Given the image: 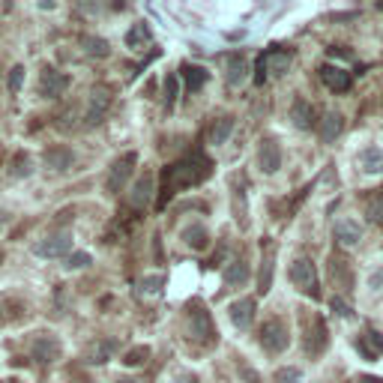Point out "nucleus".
I'll return each instance as SVG.
<instances>
[{
  "instance_id": "nucleus-1",
  "label": "nucleus",
  "mask_w": 383,
  "mask_h": 383,
  "mask_svg": "<svg viewBox=\"0 0 383 383\" xmlns=\"http://www.w3.org/2000/svg\"><path fill=\"white\" fill-rule=\"evenodd\" d=\"M210 168L213 165H210V159L203 156V153H192V156H186L183 162L165 168V192H162V198H159V210L168 203L171 195H177V192L189 189V186H198V183L207 180Z\"/></svg>"
},
{
  "instance_id": "nucleus-2",
  "label": "nucleus",
  "mask_w": 383,
  "mask_h": 383,
  "mask_svg": "<svg viewBox=\"0 0 383 383\" xmlns=\"http://www.w3.org/2000/svg\"><path fill=\"white\" fill-rule=\"evenodd\" d=\"M186 330H189V338L198 341V345H213L216 341V327L213 317L201 303H192L189 312H186Z\"/></svg>"
},
{
  "instance_id": "nucleus-3",
  "label": "nucleus",
  "mask_w": 383,
  "mask_h": 383,
  "mask_svg": "<svg viewBox=\"0 0 383 383\" xmlns=\"http://www.w3.org/2000/svg\"><path fill=\"white\" fill-rule=\"evenodd\" d=\"M291 282H293V288L297 291H303L306 297H312V299H321V284H317V270H314V264H312V258H297L291 264Z\"/></svg>"
},
{
  "instance_id": "nucleus-4",
  "label": "nucleus",
  "mask_w": 383,
  "mask_h": 383,
  "mask_svg": "<svg viewBox=\"0 0 383 383\" xmlns=\"http://www.w3.org/2000/svg\"><path fill=\"white\" fill-rule=\"evenodd\" d=\"M288 345H291V332L284 327V321L273 317V321H267L264 327H260V347H264L267 354H282Z\"/></svg>"
},
{
  "instance_id": "nucleus-5",
  "label": "nucleus",
  "mask_w": 383,
  "mask_h": 383,
  "mask_svg": "<svg viewBox=\"0 0 383 383\" xmlns=\"http://www.w3.org/2000/svg\"><path fill=\"white\" fill-rule=\"evenodd\" d=\"M291 66V51H282V48H273V51H267L264 57L258 60V84H264L267 72H273V75H282L284 69Z\"/></svg>"
},
{
  "instance_id": "nucleus-6",
  "label": "nucleus",
  "mask_w": 383,
  "mask_h": 383,
  "mask_svg": "<svg viewBox=\"0 0 383 383\" xmlns=\"http://www.w3.org/2000/svg\"><path fill=\"white\" fill-rule=\"evenodd\" d=\"M135 165H138V156H135V153H123V156L114 162V165H111V174H108V192L117 195L120 189H123L126 180L132 177Z\"/></svg>"
},
{
  "instance_id": "nucleus-7",
  "label": "nucleus",
  "mask_w": 383,
  "mask_h": 383,
  "mask_svg": "<svg viewBox=\"0 0 383 383\" xmlns=\"http://www.w3.org/2000/svg\"><path fill=\"white\" fill-rule=\"evenodd\" d=\"M258 168L264 174H275L282 168V147L275 138H260V147H258Z\"/></svg>"
},
{
  "instance_id": "nucleus-8",
  "label": "nucleus",
  "mask_w": 383,
  "mask_h": 383,
  "mask_svg": "<svg viewBox=\"0 0 383 383\" xmlns=\"http://www.w3.org/2000/svg\"><path fill=\"white\" fill-rule=\"evenodd\" d=\"M108 105H111V90H108V87H93V90H90V105H87V114H84V123L87 126L102 123Z\"/></svg>"
},
{
  "instance_id": "nucleus-9",
  "label": "nucleus",
  "mask_w": 383,
  "mask_h": 383,
  "mask_svg": "<svg viewBox=\"0 0 383 383\" xmlns=\"http://www.w3.org/2000/svg\"><path fill=\"white\" fill-rule=\"evenodd\" d=\"M69 249H72V237H69V234H54V237L39 240L34 251L39 258H63V255H69Z\"/></svg>"
},
{
  "instance_id": "nucleus-10",
  "label": "nucleus",
  "mask_w": 383,
  "mask_h": 383,
  "mask_svg": "<svg viewBox=\"0 0 383 383\" xmlns=\"http://www.w3.org/2000/svg\"><path fill=\"white\" fill-rule=\"evenodd\" d=\"M66 87H69V78L63 75V72H57V69H42V78H39V93L48 96V99H57V96H63L66 93Z\"/></svg>"
},
{
  "instance_id": "nucleus-11",
  "label": "nucleus",
  "mask_w": 383,
  "mask_h": 383,
  "mask_svg": "<svg viewBox=\"0 0 383 383\" xmlns=\"http://www.w3.org/2000/svg\"><path fill=\"white\" fill-rule=\"evenodd\" d=\"M60 341L54 336H36L34 338V347H30V356H34L36 362H54L60 360Z\"/></svg>"
},
{
  "instance_id": "nucleus-12",
  "label": "nucleus",
  "mask_w": 383,
  "mask_h": 383,
  "mask_svg": "<svg viewBox=\"0 0 383 383\" xmlns=\"http://www.w3.org/2000/svg\"><path fill=\"white\" fill-rule=\"evenodd\" d=\"M332 234H336V240L341 243V246L354 249L356 243L362 240V225L356 222V219L345 216V219H338V222H336V227H332Z\"/></svg>"
},
{
  "instance_id": "nucleus-13",
  "label": "nucleus",
  "mask_w": 383,
  "mask_h": 383,
  "mask_svg": "<svg viewBox=\"0 0 383 383\" xmlns=\"http://www.w3.org/2000/svg\"><path fill=\"white\" fill-rule=\"evenodd\" d=\"M153 192H156V177L153 174L138 177L135 186H132V195H129V203H132L135 210H144L147 203L153 201Z\"/></svg>"
},
{
  "instance_id": "nucleus-14",
  "label": "nucleus",
  "mask_w": 383,
  "mask_h": 383,
  "mask_svg": "<svg viewBox=\"0 0 383 383\" xmlns=\"http://www.w3.org/2000/svg\"><path fill=\"white\" fill-rule=\"evenodd\" d=\"M321 81L330 87L332 93H347V90H350V84H354L350 72L338 69V66H321Z\"/></svg>"
},
{
  "instance_id": "nucleus-15",
  "label": "nucleus",
  "mask_w": 383,
  "mask_h": 383,
  "mask_svg": "<svg viewBox=\"0 0 383 383\" xmlns=\"http://www.w3.org/2000/svg\"><path fill=\"white\" fill-rule=\"evenodd\" d=\"M231 321H234V327H240V330H249L251 327V321H255V299L251 297H243L237 299V303H231Z\"/></svg>"
},
{
  "instance_id": "nucleus-16",
  "label": "nucleus",
  "mask_w": 383,
  "mask_h": 383,
  "mask_svg": "<svg viewBox=\"0 0 383 383\" xmlns=\"http://www.w3.org/2000/svg\"><path fill=\"white\" fill-rule=\"evenodd\" d=\"M341 129H345V117H341L338 111H327V114H323L321 129H317V132H321V141L323 144H332L341 135Z\"/></svg>"
},
{
  "instance_id": "nucleus-17",
  "label": "nucleus",
  "mask_w": 383,
  "mask_h": 383,
  "mask_svg": "<svg viewBox=\"0 0 383 383\" xmlns=\"http://www.w3.org/2000/svg\"><path fill=\"white\" fill-rule=\"evenodd\" d=\"M72 162H75V156H72V150H69V147H63V144L48 147V150H45V165L51 171H66Z\"/></svg>"
},
{
  "instance_id": "nucleus-18",
  "label": "nucleus",
  "mask_w": 383,
  "mask_h": 383,
  "mask_svg": "<svg viewBox=\"0 0 383 383\" xmlns=\"http://www.w3.org/2000/svg\"><path fill=\"white\" fill-rule=\"evenodd\" d=\"M291 120H293V126H297V129H312L314 126V108L306 99H293Z\"/></svg>"
},
{
  "instance_id": "nucleus-19",
  "label": "nucleus",
  "mask_w": 383,
  "mask_h": 383,
  "mask_svg": "<svg viewBox=\"0 0 383 383\" xmlns=\"http://www.w3.org/2000/svg\"><path fill=\"white\" fill-rule=\"evenodd\" d=\"M246 282H249V264L243 258L231 260V264L225 267V284L227 288H240V284H246Z\"/></svg>"
},
{
  "instance_id": "nucleus-20",
  "label": "nucleus",
  "mask_w": 383,
  "mask_h": 383,
  "mask_svg": "<svg viewBox=\"0 0 383 383\" xmlns=\"http://www.w3.org/2000/svg\"><path fill=\"white\" fill-rule=\"evenodd\" d=\"M153 42V34H150V27H147L144 21H138L129 27V34H126V48H132V51H141L144 45H150Z\"/></svg>"
},
{
  "instance_id": "nucleus-21",
  "label": "nucleus",
  "mask_w": 383,
  "mask_h": 383,
  "mask_svg": "<svg viewBox=\"0 0 383 383\" xmlns=\"http://www.w3.org/2000/svg\"><path fill=\"white\" fill-rule=\"evenodd\" d=\"M360 165L365 174H383V150L380 147H365L360 153Z\"/></svg>"
},
{
  "instance_id": "nucleus-22",
  "label": "nucleus",
  "mask_w": 383,
  "mask_h": 383,
  "mask_svg": "<svg viewBox=\"0 0 383 383\" xmlns=\"http://www.w3.org/2000/svg\"><path fill=\"white\" fill-rule=\"evenodd\" d=\"M246 72H249V63L243 54H234L231 60H227V84L231 87H240L243 81H246Z\"/></svg>"
},
{
  "instance_id": "nucleus-23",
  "label": "nucleus",
  "mask_w": 383,
  "mask_h": 383,
  "mask_svg": "<svg viewBox=\"0 0 383 383\" xmlns=\"http://www.w3.org/2000/svg\"><path fill=\"white\" fill-rule=\"evenodd\" d=\"M183 240H186V246H192L195 251H203L210 246V234H207V227L203 225H189L183 231Z\"/></svg>"
},
{
  "instance_id": "nucleus-24",
  "label": "nucleus",
  "mask_w": 383,
  "mask_h": 383,
  "mask_svg": "<svg viewBox=\"0 0 383 383\" xmlns=\"http://www.w3.org/2000/svg\"><path fill=\"white\" fill-rule=\"evenodd\" d=\"M180 75L186 81V87L195 93V90H201L203 84H207V78H210V72L207 69H201V66H192V63H186V66L180 69Z\"/></svg>"
},
{
  "instance_id": "nucleus-25",
  "label": "nucleus",
  "mask_w": 383,
  "mask_h": 383,
  "mask_svg": "<svg viewBox=\"0 0 383 383\" xmlns=\"http://www.w3.org/2000/svg\"><path fill=\"white\" fill-rule=\"evenodd\" d=\"M231 132H234V117H219L213 126H210V144H225L227 138H231Z\"/></svg>"
},
{
  "instance_id": "nucleus-26",
  "label": "nucleus",
  "mask_w": 383,
  "mask_h": 383,
  "mask_svg": "<svg viewBox=\"0 0 383 383\" xmlns=\"http://www.w3.org/2000/svg\"><path fill=\"white\" fill-rule=\"evenodd\" d=\"M360 347H362L365 356H371V360H374V356H383V338H380L374 330H365V332H362Z\"/></svg>"
},
{
  "instance_id": "nucleus-27",
  "label": "nucleus",
  "mask_w": 383,
  "mask_h": 383,
  "mask_svg": "<svg viewBox=\"0 0 383 383\" xmlns=\"http://www.w3.org/2000/svg\"><path fill=\"white\" fill-rule=\"evenodd\" d=\"M162 288H165V275H144V279L138 282V291H141L144 297H159Z\"/></svg>"
},
{
  "instance_id": "nucleus-28",
  "label": "nucleus",
  "mask_w": 383,
  "mask_h": 383,
  "mask_svg": "<svg viewBox=\"0 0 383 383\" xmlns=\"http://www.w3.org/2000/svg\"><path fill=\"white\" fill-rule=\"evenodd\" d=\"M81 45H84V51L93 54V57H108L111 54V48L102 36H81Z\"/></svg>"
},
{
  "instance_id": "nucleus-29",
  "label": "nucleus",
  "mask_w": 383,
  "mask_h": 383,
  "mask_svg": "<svg viewBox=\"0 0 383 383\" xmlns=\"http://www.w3.org/2000/svg\"><path fill=\"white\" fill-rule=\"evenodd\" d=\"M111 341H99V345H90V350H87V362H93V365H102V362H108V356H111Z\"/></svg>"
},
{
  "instance_id": "nucleus-30",
  "label": "nucleus",
  "mask_w": 383,
  "mask_h": 383,
  "mask_svg": "<svg viewBox=\"0 0 383 383\" xmlns=\"http://www.w3.org/2000/svg\"><path fill=\"white\" fill-rule=\"evenodd\" d=\"M147 356H150V347H147V345H138V347H132V350H129V354L123 356V365L135 369V365H144V362H147Z\"/></svg>"
},
{
  "instance_id": "nucleus-31",
  "label": "nucleus",
  "mask_w": 383,
  "mask_h": 383,
  "mask_svg": "<svg viewBox=\"0 0 383 383\" xmlns=\"http://www.w3.org/2000/svg\"><path fill=\"white\" fill-rule=\"evenodd\" d=\"M270 273H273V249L267 246V260L260 264V288H258L260 293L270 291Z\"/></svg>"
},
{
  "instance_id": "nucleus-32",
  "label": "nucleus",
  "mask_w": 383,
  "mask_h": 383,
  "mask_svg": "<svg viewBox=\"0 0 383 383\" xmlns=\"http://www.w3.org/2000/svg\"><path fill=\"white\" fill-rule=\"evenodd\" d=\"M369 219H371V222H378V225H383V192L371 195V201H369Z\"/></svg>"
},
{
  "instance_id": "nucleus-33",
  "label": "nucleus",
  "mask_w": 383,
  "mask_h": 383,
  "mask_svg": "<svg viewBox=\"0 0 383 383\" xmlns=\"http://www.w3.org/2000/svg\"><path fill=\"white\" fill-rule=\"evenodd\" d=\"M87 264H90L87 251H72V255H66V270H84Z\"/></svg>"
},
{
  "instance_id": "nucleus-34",
  "label": "nucleus",
  "mask_w": 383,
  "mask_h": 383,
  "mask_svg": "<svg viewBox=\"0 0 383 383\" xmlns=\"http://www.w3.org/2000/svg\"><path fill=\"white\" fill-rule=\"evenodd\" d=\"M177 87H180V78L168 75L165 78V105H168V108H174V102H177Z\"/></svg>"
},
{
  "instance_id": "nucleus-35",
  "label": "nucleus",
  "mask_w": 383,
  "mask_h": 383,
  "mask_svg": "<svg viewBox=\"0 0 383 383\" xmlns=\"http://www.w3.org/2000/svg\"><path fill=\"white\" fill-rule=\"evenodd\" d=\"M273 380L275 383H299V380H303V371H299V369H279Z\"/></svg>"
},
{
  "instance_id": "nucleus-36",
  "label": "nucleus",
  "mask_w": 383,
  "mask_h": 383,
  "mask_svg": "<svg viewBox=\"0 0 383 383\" xmlns=\"http://www.w3.org/2000/svg\"><path fill=\"white\" fill-rule=\"evenodd\" d=\"M24 84V66H12L10 72V93H18Z\"/></svg>"
},
{
  "instance_id": "nucleus-37",
  "label": "nucleus",
  "mask_w": 383,
  "mask_h": 383,
  "mask_svg": "<svg viewBox=\"0 0 383 383\" xmlns=\"http://www.w3.org/2000/svg\"><path fill=\"white\" fill-rule=\"evenodd\" d=\"M332 312H336L338 317H354V308H350V303H345V299L332 297Z\"/></svg>"
},
{
  "instance_id": "nucleus-38",
  "label": "nucleus",
  "mask_w": 383,
  "mask_h": 383,
  "mask_svg": "<svg viewBox=\"0 0 383 383\" xmlns=\"http://www.w3.org/2000/svg\"><path fill=\"white\" fill-rule=\"evenodd\" d=\"M15 177H21V174H30V159L27 156H18L15 159V171H12Z\"/></svg>"
},
{
  "instance_id": "nucleus-39",
  "label": "nucleus",
  "mask_w": 383,
  "mask_h": 383,
  "mask_svg": "<svg viewBox=\"0 0 383 383\" xmlns=\"http://www.w3.org/2000/svg\"><path fill=\"white\" fill-rule=\"evenodd\" d=\"M240 374H243V380H246V383H260V378L249 369V365H240Z\"/></svg>"
},
{
  "instance_id": "nucleus-40",
  "label": "nucleus",
  "mask_w": 383,
  "mask_h": 383,
  "mask_svg": "<svg viewBox=\"0 0 383 383\" xmlns=\"http://www.w3.org/2000/svg\"><path fill=\"white\" fill-rule=\"evenodd\" d=\"M3 222H6V216H3V213H0V225H3Z\"/></svg>"
},
{
  "instance_id": "nucleus-41",
  "label": "nucleus",
  "mask_w": 383,
  "mask_h": 383,
  "mask_svg": "<svg viewBox=\"0 0 383 383\" xmlns=\"http://www.w3.org/2000/svg\"><path fill=\"white\" fill-rule=\"evenodd\" d=\"M117 383H138V380H117Z\"/></svg>"
},
{
  "instance_id": "nucleus-42",
  "label": "nucleus",
  "mask_w": 383,
  "mask_h": 383,
  "mask_svg": "<svg viewBox=\"0 0 383 383\" xmlns=\"http://www.w3.org/2000/svg\"><path fill=\"white\" fill-rule=\"evenodd\" d=\"M0 260H3V251H0Z\"/></svg>"
}]
</instances>
